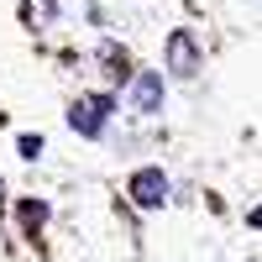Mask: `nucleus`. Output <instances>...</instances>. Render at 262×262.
Here are the masks:
<instances>
[{"label":"nucleus","mask_w":262,"mask_h":262,"mask_svg":"<svg viewBox=\"0 0 262 262\" xmlns=\"http://www.w3.org/2000/svg\"><path fill=\"white\" fill-rule=\"evenodd\" d=\"M131 205L137 210H163L168 205V173L163 168H137L131 173Z\"/></svg>","instance_id":"1"},{"label":"nucleus","mask_w":262,"mask_h":262,"mask_svg":"<svg viewBox=\"0 0 262 262\" xmlns=\"http://www.w3.org/2000/svg\"><path fill=\"white\" fill-rule=\"evenodd\" d=\"M247 221H252V226H257V231H262V205H257V210H252V215H247Z\"/></svg>","instance_id":"7"},{"label":"nucleus","mask_w":262,"mask_h":262,"mask_svg":"<svg viewBox=\"0 0 262 262\" xmlns=\"http://www.w3.org/2000/svg\"><path fill=\"white\" fill-rule=\"evenodd\" d=\"M0 200H6V184H0Z\"/></svg>","instance_id":"8"},{"label":"nucleus","mask_w":262,"mask_h":262,"mask_svg":"<svg viewBox=\"0 0 262 262\" xmlns=\"http://www.w3.org/2000/svg\"><path fill=\"white\" fill-rule=\"evenodd\" d=\"M131 105H137L142 116H158L163 111V79L152 74V69H142L137 79H131Z\"/></svg>","instance_id":"4"},{"label":"nucleus","mask_w":262,"mask_h":262,"mask_svg":"<svg viewBox=\"0 0 262 262\" xmlns=\"http://www.w3.org/2000/svg\"><path fill=\"white\" fill-rule=\"evenodd\" d=\"M21 158H42V137H21Z\"/></svg>","instance_id":"6"},{"label":"nucleus","mask_w":262,"mask_h":262,"mask_svg":"<svg viewBox=\"0 0 262 262\" xmlns=\"http://www.w3.org/2000/svg\"><path fill=\"white\" fill-rule=\"evenodd\" d=\"M105 116H111V95H90V100H79L74 111H69V126L79 131V137H100Z\"/></svg>","instance_id":"2"},{"label":"nucleus","mask_w":262,"mask_h":262,"mask_svg":"<svg viewBox=\"0 0 262 262\" xmlns=\"http://www.w3.org/2000/svg\"><path fill=\"white\" fill-rule=\"evenodd\" d=\"M168 69L179 74V79H194V74H200V42H194L189 32H173V37H168Z\"/></svg>","instance_id":"3"},{"label":"nucleus","mask_w":262,"mask_h":262,"mask_svg":"<svg viewBox=\"0 0 262 262\" xmlns=\"http://www.w3.org/2000/svg\"><path fill=\"white\" fill-rule=\"evenodd\" d=\"M21 221H27V226L37 231L42 221H48V205H42V200H27V205H21Z\"/></svg>","instance_id":"5"}]
</instances>
